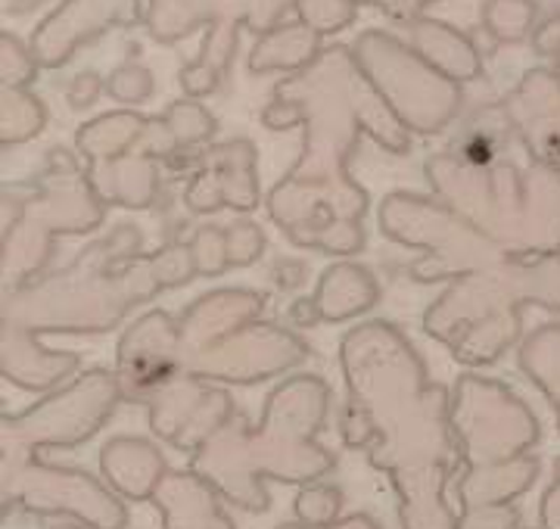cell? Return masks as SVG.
Wrapping results in <instances>:
<instances>
[{
  "label": "cell",
  "instance_id": "cell-1",
  "mask_svg": "<svg viewBox=\"0 0 560 529\" xmlns=\"http://www.w3.org/2000/svg\"><path fill=\"white\" fill-rule=\"evenodd\" d=\"M261 125L305 128L296 165L268 193V215L290 244L327 256H355L364 246L371 197L352 175L349 160L368 131L386 153L405 156L411 131L383 101L346 44L324 47L296 75L283 79L261 109Z\"/></svg>",
  "mask_w": 560,
  "mask_h": 529
},
{
  "label": "cell",
  "instance_id": "cell-27",
  "mask_svg": "<svg viewBox=\"0 0 560 529\" xmlns=\"http://www.w3.org/2000/svg\"><path fill=\"white\" fill-rule=\"evenodd\" d=\"M47 122V113L35 94L25 87H3V146L35 138Z\"/></svg>",
  "mask_w": 560,
  "mask_h": 529
},
{
  "label": "cell",
  "instance_id": "cell-43",
  "mask_svg": "<svg viewBox=\"0 0 560 529\" xmlns=\"http://www.w3.org/2000/svg\"><path fill=\"white\" fill-rule=\"evenodd\" d=\"M54 529H84V524H81V527H69V524H66V527H54Z\"/></svg>",
  "mask_w": 560,
  "mask_h": 529
},
{
  "label": "cell",
  "instance_id": "cell-34",
  "mask_svg": "<svg viewBox=\"0 0 560 529\" xmlns=\"http://www.w3.org/2000/svg\"><path fill=\"white\" fill-rule=\"evenodd\" d=\"M228 234V259H231V268H243V264H253L261 256L265 249V234H261L259 224L234 222L231 227H224Z\"/></svg>",
  "mask_w": 560,
  "mask_h": 529
},
{
  "label": "cell",
  "instance_id": "cell-30",
  "mask_svg": "<svg viewBox=\"0 0 560 529\" xmlns=\"http://www.w3.org/2000/svg\"><path fill=\"white\" fill-rule=\"evenodd\" d=\"M165 122L172 125L180 146H200V143L212 141V134H215V119L197 101L172 103L165 113Z\"/></svg>",
  "mask_w": 560,
  "mask_h": 529
},
{
  "label": "cell",
  "instance_id": "cell-35",
  "mask_svg": "<svg viewBox=\"0 0 560 529\" xmlns=\"http://www.w3.org/2000/svg\"><path fill=\"white\" fill-rule=\"evenodd\" d=\"M106 91H109V97L121 103H143L153 94V75L138 62H125L119 72L109 75Z\"/></svg>",
  "mask_w": 560,
  "mask_h": 529
},
{
  "label": "cell",
  "instance_id": "cell-5",
  "mask_svg": "<svg viewBox=\"0 0 560 529\" xmlns=\"http://www.w3.org/2000/svg\"><path fill=\"white\" fill-rule=\"evenodd\" d=\"M334 389L318 374H296L265 399L261 421L253 427L241 408L194 455L190 470L219 489L221 498L249 514L271 508L265 480L308 486L337 468V455L320 446V430Z\"/></svg>",
  "mask_w": 560,
  "mask_h": 529
},
{
  "label": "cell",
  "instance_id": "cell-21",
  "mask_svg": "<svg viewBox=\"0 0 560 529\" xmlns=\"http://www.w3.org/2000/svg\"><path fill=\"white\" fill-rule=\"evenodd\" d=\"M312 299L318 306L320 321L340 325L377 306L381 286L364 264L337 262L320 274V284Z\"/></svg>",
  "mask_w": 560,
  "mask_h": 529
},
{
  "label": "cell",
  "instance_id": "cell-36",
  "mask_svg": "<svg viewBox=\"0 0 560 529\" xmlns=\"http://www.w3.org/2000/svg\"><path fill=\"white\" fill-rule=\"evenodd\" d=\"M521 524V514L511 505H501V508H480L460 514L458 529H517Z\"/></svg>",
  "mask_w": 560,
  "mask_h": 529
},
{
  "label": "cell",
  "instance_id": "cell-12",
  "mask_svg": "<svg viewBox=\"0 0 560 529\" xmlns=\"http://www.w3.org/2000/svg\"><path fill=\"white\" fill-rule=\"evenodd\" d=\"M3 517L10 510H28L38 517H75L88 529H125L128 508L116 498L113 486L94 480L88 470L47 465L35 458L3 461Z\"/></svg>",
  "mask_w": 560,
  "mask_h": 529
},
{
  "label": "cell",
  "instance_id": "cell-28",
  "mask_svg": "<svg viewBox=\"0 0 560 529\" xmlns=\"http://www.w3.org/2000/svg\"><path fill=\"white\" fill-rule=\"evenodd\" d=\"M486 28L499 42H523L536 20L533 0H489L486 3Z\"/></svg>",
  "mask_w": 560,
  "mask_h": 529
},
{
  "label": "cell",
  "instance_id": "cell-38",
  "mask_svg": "<svg viewBox=\"0 0 560 529\" xmlns=\"http://www.w3.org/2000/svg\"><path fill=\"white\" fill-rule=\"evenodd\" d=\"M359 3H371L383 10L386 16H393L396 22H415L420 20V13L433 3V0H359Z\"/></svg>",
  "mask_w": 560,
  "mask_h": 529
},
{
  "label": "cell",
  "instance_id": "cell-17",
  "mask_svg": "<svg viewBox=\"0 0 560 529\" xmlns=\"http://www.w3.org/2000/svg\"><path fill=\"white\" fill-rule=\"evenodd\" d=\"M138 0H66L57 13L40 22L32 35V54L44 69H60L72 60L81 44L94 42L113 25H138Z\"/></svg>",
  "mask_w": 560,
  "mask_h": 529
},
{
  "label": "cell",
  "instance_id": "cell-18",
  "mask_svg": "<svg viewBox=\"0 0 560 529\" xmlns=\"http://www.w3.org/2000/svg\"><path fill=\"white\" fill-rule=\"evenodd\" d=\"M514 134L533 163L560 175V79L555 69H533L501 101Z\"/></svg>",
  "mask_w": 560,
  "mask_h": 529
},
{
  "label": "cell",
  "instance_id": "cell-24",
  "mask_svg": "<svg viewBox=\"0 0 560 529\" xmlns=\"http://www.w3.org/2000/svg\"><path fill=\"white\" fill-rule=\"evenodd\" d=\"M150 119L140 116V113H109L101 116L94 122L81 125L75 143H79V153L88 160V165L113 163L125 156L135 143L140 141V134L147 131Z\"/></svg>",
  "mask_w": 560,
  "mask_h": 529
},
{
  "label": "cell",
  "instance_id": "cell-8",
  "mask_svg": "<svg viewBox=\"0 0 560 529\" xmlns=\"http://www.w3.org/2000/svg\"><path fill=\"white\" fill-rule=\"evenodd\" d=\"M109 205L69 150H50L32 184H3V290L54 259V237L101 227Z\"/></svg>",
  "mask_w": 560,
  "mask_h": 529
},
{
  "label": "cell",
  "instance_id": "cell-39",
  "mask_svg": "<svg viewBox=\"0 0 560 529\" xmlns=\"http://www.w3.org/2000/svg\"><path fill=\"white\" fill-rule=\"evenodd\" d=\"M541 529H560V458H555V480L541 498Z\"/></svg>",
  "mask_w": 560,
  "mask_h": 529
},
{
  "label": "cell",
  "instance_id": "cell-33",
  "mask_svg": "<svg viewBox=\"0 0 560 529\" xmlns=\"http://www.w3.org/2000/svg\"><path fill=\"white\" fill-rule=\"evenodd\" d=\"M0 44H3V87H25L28 82H35L38 60L32 47H25L13 32H3Z\"/></svg>",
  "mask_w": 560,
  "mask_h": 529
},
{
  "label": "cell",
  "instance_id": "cell-20",
  "mask_svg": "<svg viewBox=\"0 0 560 529\" xmlns=\"http://www.w3.org/2000/svg\"><path fill=\"white\" fill-rule=\"evenodd\" d=\"M101 470L113 492L128 502H150L168 473L162 451L140 436H113L101 451Z\"/></svg>",
  "mask_w": 560,
  "mask_h": 529
},
{
  "label": "cell",
  "instance_id": "cell-3",
  "mask_svg": "<svg viewBox=\"0 0 560 529\" xmlns=\"http://www.w3.org/2000/svg\"><path fill=\"white\" fill-rule=\"evenodd\" d=\"M340 367L342 446L364 451L371 468L389 477L401 529H458L448 489L464 458L452 424V389L430 380L418 349L389 321L352 327L340 343Z\"/></svg>",
  "mask_w": 560,
  "mask_h": 529
},
{
  "label": "cell",
  "instance_id": "cell-7",
  "mask_svg": "<svg viewBox=\"0 0 560 529\" xmlns=\"http://www.w3.org/2000/svg\"><path fill=\"white\" fill-rule=\"evenodd\" d=\"M265 296L224 286L200 296L178 318L180 374L206 384H261L302 365L312 352L293 330L259 321Z\"/></svg>",
  "mask_w": 560,
  "mask_h": 529
},
{
  "label": "cell",
  "instance_id": "cell-9",
  "mask_svg": "<svg viewBox=\"0 0 560 529\" xmlns=\"http://www.w3.org/2000/svg\"><path fill=\"white\" fill-rule=\"evenodd\" d=\"M296 3L300 0H150L143 22L160 44H175L200 25H209L197 60L180 72V87L197 101L215 94L228 79L241 25L253 35H268Z\"/></svg>",
  "mask_w": 560,
  "mask_h": 529
},
{
  "label": "cell",
  "instance_id": "cell-10",
  "mask_svg": "<svg viewBox=\"0 0 560 529\" xmlns=\"http://www.w3.org/2000/svg\"><path fill=\"white\" fill-rule=\"evenodd\" d=\"M121 387L116 371L91 367L69 387L50 392L25 411H3V461L35 458L40 448H75L116 414Z\"/></svg>",
  "mask_w": 560,
  "mask_h": 529
},
{
  "label": "cell",
  "instance_id": "cell-4",
  "mask_svg": "<svg viewBox=\"0 0 560 529\" xmlns=\"http://www.w3.org/2000/svg\"><path fill=\"white\" fill-rule=\"evenodd\" d=\"M143 234L119 224L88 244L69 264L35 274L3 290V362L0 374L13 387L47 392L81 367L79 352H54L38 337H97L121 325L135 306L162 293L153 256H140Z\"/></svg>",
  "mask_w": 560,
  "mask_h": 529
},
{
  "label": "cell",
  "instance_id": "cell-25",
  "mask_svg": "<svg viewBox=\"0 0 560 529\" xmlns=\"http://www.w3.org/2000/svg\"><path fill=\"white\" fill-rule=\"evenodd\" d=\"M320 35L315 28L302 25H278L275 32L261 35V42L253 47L249 72L265 75L275 69H305L320 54Z\"/></svg>",
  "mask_w": 560,
  "mask_h": 529
},
{
  "label": "cell",
  "instance_id": "cell-42",
  "mask_svg": "<svg viewBox=\"0 0 560 529\" xmlns=\"http://www.w3.org/2000/svg\"><path fill=\"white\" fill-rule=\"evenodd\" d=\"M290 321L296 327H315L320 325V311L315 306V299H296L293 306H290Z\"/></svg>",
  "mask_w": 560,
  "mask_h": 529
},
{
  "label": "cell",
  "instance_id": "cell-16",
  "mask_svg": "<svg viewBox=\"0 0 560 529\" xmlns=\"http://www.w3.org/2000/svg\"><path fill=\"white\" fill-rule=\"evenodd\" d=\"M256 160V146L243 138L202 150L197 175L184 190V205L197 215L219 212L224 205L234 212H253L259 205Z\"/></svg>",
  "mask_w": 560,
  "mask_h": 529
},
{
  "label": "cell",
  "instance_id": "cell-37",
  "mask_svg": "<svg viewBox=\"0 0 560 529\" xmlns=\"http://www.w3.org/2000/svg\"><path fill=\"white\" fill-rule=\"evenodd\" d=\"M103 91H106V82H103L97 72H81L79 79L72 82V87H69V103L75 109H88L91 103H97Z\"/></svg>",
  "mask_w": 560,
  "mask_h": 529
},
{
  "label": "cell",
  "instance_id": "cell-41",
  "mask_svg": "<svg viewBox=\"0 0 560 529\" xmlns=\"http://www.w3.org/2000/svg\"><path fill=\"white\" fill-rule=\"evenodd\" d=\"M278 529H383L374 517H368V514H352V517H346V520H337V524H327V527H308V524H287V527Z\"/></svg>",
  "mask_w": 560,
  "mask_h": 529
},
{
  "label": "cell",
  "instance_id": "cell-32",
  "mask_svg": "<svg viewBox=\"0 0 560 529\" xmlns=\"http://www.w3.org/2000/svg\"><path fill=\"white\" fill-rule=\"evenodd\" d=\"M194 259H197V274L200 278H219L231 268L228 259V234L224 227H200L190 240Z\"/></svg>",
  "mask_w": 560,
  "mask_h": 529
},
{
  "label": "cell",
  "instance_id": "cell-6",
  "mask_svg": "<svg viewBox=\"0 0 560 529\" xmlns=\"http://www.w3.org/2000/svg\"><path fill=\"white\" fill-rule=\"evenodd\" d=\"M452 424L460 468L452 483L458 514L511 505L539 477V458L526 455L539 439V421L511 389L464 374L452 392Z\"/></svg>",
  "mask_w": 560,
  "mask_h": 529
},
{
  "label": "cell",
  "instance_id": "cell-2",
  "mask_svg": "<svg viewBox=\"0 0 560 529\" xmlns=\"http://www.w3.org/2000/svg\"><path fill=\"white\" fill-rule=\"evenodd\" d=\"M381 231L423 249L408 264L418 284H452L423 315V330L460 365H495L521 340L523 311H560V249H539L482 234L448 203L420 193H386Z\"/></svg>",
  "mask_w": 560,
  "mask_h": 529
},
{
  "label": "cell",
  "instance_id": "cell-11",
  "mask_svg": "<svg viewBox=\"0 0 560 529\" xmlns=\"http://www.w3.org/2000/svg\"><path fill=\"white\" fill-rule=\"evenodd\" d=\"M352 50L408 131L430 138L455 122L460 106L458 82L442 75L420 54L408 50L386 32H364Z\"/></svg>",
  "mask_w": 560,
  "mask_h": 529
},
{
  "label": "cell",
  "instance_id": "cell-14",
  "mask_svg": "<svg viewBox=\"0 0 560 529\" xmlns=\"http://www.w3.org/2000/svg\"><path fill=\"white\" fill-rule=\"evenodd\" d=\"M150 430L168 446L194 455L234 414V399L221 387L197 377H178L150 402Z\"/></svg>",
  "mask_w": 560,
  "mask_h": 529
},
{
  "label": "cell",
  "instance_id": "cell-31",
  "mask_svg": "<svg viewBox=\"0 0 560 529\" xmlns=\"http://www.w3.org/2000/svg\"><path fill=\"white\" fill-rule=\"evenodd\" d=\"M302 22L308 28H315L318 35H327V32H340L349 22L355 20V7L359 0H300Z\"/></svg>",
  "mask_w": 560,
  "mask_h": 529
},
{
  "label": "cell",
  "instance_id": "cell-40",
  "mask_svg": "<svg viewBox=\"0 0 560 529\" xmlns=\"http://www.w3.org/2000/svg\"><path fill=\"white\" fill-rule=\"evenodd\" d=\"M533 47H536V54L541 57H560V13L558 16H551V20L541 25L539 32H536V38H533Z\"/></svg>",
  "mask_w": 560,
  "mask_h": 529
},
{
  "label": "cell",
  "instance_id": "cell-44",
  "mask_svg": "<svg viewBox=\"0 0 560 529\" xmlns=\"http://www.w3.org/2000/svg\"><path fill=\"white\" fill-rule=\"evenodd\" d=\"M555 72H558V79H560V57H558V66H555Z\"/></svg>",
  "mask_w": 560,
  "mask_h": 529
},
{
  "label": "cell",
  "instance_id": "cell-23",
  "mask_svg": "<svg viewBox=\"0 0 560 529\" xmlns=\"http://www.w3.org/2000/svg\"><path fill=\"white\" fill-rule=\"evenodd\" d=\"M508 131H514V125L508 119L504 106H480L452 143V156L467 168H492L501 163V150L508 146Z\"/></svg>",
  "mask_w": 560,
  "mask_h": 529
},
{
  "label": "cell",
  "instance_id": "cell-22",
  "mask_svg": "<svg viewBox=\"0 0 560 529\" xmlns=\"http://www.w3.org/2000/svg\"><path fill=\"white\" fill-rule=\"evenodd\" d=\"M411 25V38L423 60L436 66L442 75L455 79V82H470L480 75V57L474 50V44L467 42L460 32L448 28L445 22L436 20H415Z\"/></svg>",
  "mask_w": 560,
  "mask_h": 529
},
{
  "label": "cell",
  "instance_id": "cell-15",
  "mask_svg": "<svg viewBox=\"0 0 560 529\" xmlns=\"http://www.w3.org/2000/svg\"><path fill=\"white\" fill-rule=\"evenodd\" d=\"M180 143L172 131V125L165 122V116L150 119L147 131L140 134V141L113 163L88 165V175L97 187L106 205H125V209H147L156 203V163H165L172 153H178Z\"/></svg>",
  "mask_w": 560,
  "mask_h": 529
},
{
  "label": "cell",
  "instance_id": "cell-29",
  "mask_svg": "<svg viewBox=\"0 0 560 529\" xmlns=\"http://www.w3.org/2000/svg\"><path fill=\"white\" fill-rule=\"evenodd\" d=\"M296 517L300 524H308V527H327V524H337L342 508V492L330 483H308L302 486V492L296 495Z\"/></svg>",
  "mask_w": 560,
  "mask_h": 529
},
{
  "label": "cell",
  "instance_id": "cell-13",
  "mask_svg": "<svg viewBox=\"0 0 560 529\" xmlns=\"http://www.w3.org/2000/svg\"><path fill=\"white\" fill-rule=\"evenodd\" d=\"M116 377L121 399L150 405L162 389L184 377L178 367V318L165 308H150L121 333L116 349Z\"/></svg>",
  "mask_w": 560,
  "mask_h": 529
},
{
  "label": "cell",
  "instance_id": "cell-19",
  "mask_svg": "<svg viewBox=\"0 0 560 529\" xmlns=\"http://www.w3.org/2000/svg\"><path fill=\"white\" fill-rule=\"evenodd\" d=\"M150 502L162 510V529H237L219 489L190 468L168 470Z\"/></svg>",
  "mask_w": 560,
  "mask_h": 529
},
{
  "label": "cell",
  "instance_id": "cell-26",
  "mask_svg": "<svg viewBox=\"0 0 560 529\" xmlns=\"http://www.w3.org/2000/svg\"><path fill=\"white\" fill-rule=\"evenodd\" d=\"M523 374L548 396L551 408L558 411L560 427V325H545L529 333L521 346Z\"/></svg>",
  "mask_w": 560,
  "mask_h": 529
}]
</instances>
